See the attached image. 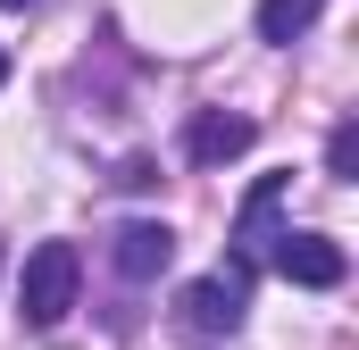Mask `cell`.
Here are the masks:
<instances>
[{
	"mask_svg": "<svg viewBox=\"0 0 359 350\" xmlns=\"http://www.w3.org/2000/svg\"><path fill=\"white\" fill-rule=\"evenodd\" d=\"M259 142V125L243 117V108H201L192 125H184V150H192V167H226V159H243Z\"/></svg>",
	"mask_w": 359,
	"mask_h": 350,
	"instance_id": "277c9868",
	"label": "cell"
},
{
	"mask_svg": "<svg viewBox=\"0 0 359 350\" xmlns=\"http://www.w3.org/2000/svg\"><path fill=\"white\" fill-rule=\"evenodd\" d=\"M276 209H284V175H259V183H251V200H243V217H234V259H243V267L268 259V242H276Z\"/></svg>",
	"mask_w": 359,
	"mask_h": 350,
	"instance_id": "8992f818",
	"label": "cell"
},
{
	"mask_svg": "<svg viewBox=\"0 0 359 350\" xmlns=\"http://www.w3.org/2000/svg\"><path fill=\"white\" fill-rule=\"evenodd\" d=\"M326 0H259V42H301Z\"/></svg>",
	"mask_w": 359,
	"mask_h": 350,
	"instance_id": "52a82bcc",
	"label": "cell"
},
{
	"mask_svg": "<svg viewBox=\"0 0 359 350\" xmlns=\"http://www.w3.org/2000/svg\"><path fill=\"white\" fill-rule=\"evenodd\" d=\"M176 309H184V326H192V334H234V326H243V309H251V267L234 259V267H217V275H192Z\"/></svg>",
	"mask_w": 359,
	"mask_h": 350,
	"instance_id": "7a4b0ae2",
	"label": "cell"
},
{
	"mask_svg": "<svg viewBox=\"0 0 359 350\" xmlns=\"http://www.w3.org/2000/svg\"><path fill=\"white\" fill-rule=\"evenodd\" d=\"M76 284H84V251L76 242H34L25 251V275H17V317L34 334H50L76 309Z\"/></svg>",
	"mask_w": 359,
	"mask_h": 350,
	"instance_id": "6da1fadb",
	"label": "cell"
},
{
	"mask_svg": "<svg viewBox=\"0 0 359 350\" xmlns=\"http://www.w3.org/2000/svg\"><path fill=\"white\" fill-rule=\"evenodd\" d=\"M268 259H276V275H284V284H301V292H334V284L351 275V259H343V242H334V234H276Z\"/></svg>",
	"mask_w": 359,
	"mask_h": 350,
	"instance_id": "3957f363",
	"label": "cell"
},
{
	"mask_svg": "<svg viewBox=\"0 0 359 350\" xmlns=\"http://www.w3.org/2000/svg\"><path fill=\"white\" fill-rule=\"evenodd\" d=\"M0 8H34V0H0Z\"/></svg>",
	"mask_w": 359,
	"mask_h": 350,
	"instance_id": "30bf717a",
	"label": "cell"
},
{
	"mask_svg": "<svg viewBox=\"0 0 359 350\" xmlns=\"http://www.w3.org/2000/svg\"><path fill=\"white\" fill-rule=\"evenodd\" d=\"M0 84H8V50H0Z\"/></svg>",
	"mask_w": 359,
	"mask_h": 350,
	"instance_id": "8fae6325",
	"label": "cell"
},
{
	"mask_svg": "<svg viewBox=\"0 0 359 350\" xmlns=\"http://www.w3.org/2000/svg\"><path fill=\"white\" fill-rule=\"evenodd\" d=\"M109 259H117L126 284H151V275H168V259H176V234H168L159 217H134V225H117Z\"/></svg>",
	"mask_w": 359,
	"mask_h": 350,
	"instance_id": "5b68a950",
	"label": "cell"
},
{
	"mask_svg": "<svg viewBox=\"0 0 359 350\" xmlns=\"http://www.w3.org/2000/svg\"><path fill=\"white\" fill-rule=\"evenodd\" d=\"M117 183H126V192H142V183H159V167H151V159H126V167H117Z\"/></svg>",
	"mask_w": 359,
	"mask_h": 350,
	"instance_id": "9c48e42d",
	"label": "cell"
},
{
	"mask_svg": "<svg viewBox=\"0 0 359 350\" xmlns=\"http://www.w3.org/2000/svg\"><path fill=\"white\" fill-rule=\"evenodd\" d=\"M326 167L343 175V183L359 175V125H334V142H326Z\"/></svg>",
	"mask_w": 359,
	"mask_h": 350,
	"instance_id": "ba28073f",
	"label": "cell"
}]
</instances>
